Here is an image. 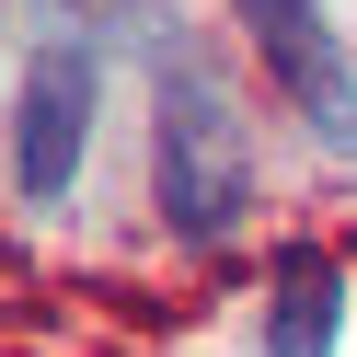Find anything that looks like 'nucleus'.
I'll return each instance as SVG.
<instances>
[{"mask_svg":"<svg viewBox=\"0 0 357 357\" xmlns=\"http://www.w3.org/2000/svg\"><path fill=\"white\" fill-rule=\"evenodd\" d=\"M150 185H162V219L185 242H231L242 231V196H254V150H242L231 104H219L208 70H173L162 81V116H150Z\"/></svg>","mask_w":357,"mask_h":357,"instance_id":"1","label":"nucleus"},{"mask_svg":"<svg viewBox=\"0 0 357 357\" xmlns=\"http://www.w3.org/2000/svg\"><path fill=\"white\" fill-rule=\"evenodd\" d=\"M334 265H288L277 277V323H265V357H323L334 346Z\"/></svg>","mask_w":357,"mask_h":357,"instance_id":"4","label":"nucleus"},{"mask_svg":"<svg viewBox=\"0 0 357 357\" xmlns=\"http://www.w3.org/2000/svg\"><path fill=\"white\" fill-rule=\"evenodd\" d=\"M81 139H93V58L58 47V58H35L24 127H12V173H24V196H70V185H81Z\"/></svg>","mask_w":357,"mask_h":357,"instance_id":"3","label":"nucleus"},{"mask_svg":"<svg viewBox=\"0 0 357 357\" xmlns=\"http://www.w3.org/2000/svg\"><path fill=\"white\" fill-rule=\"evenodd\" d=\"M231 12H242V35H254V58L277 70V93L300 104L334 150H357V70H346L334 12L323 0H231Z\"/></svg>","mask_w":357,"mask_h":357,"instance_id":"2","label":"nucleus"}]
</instances>
